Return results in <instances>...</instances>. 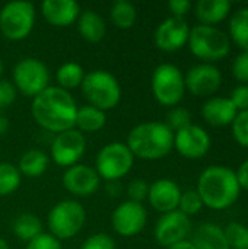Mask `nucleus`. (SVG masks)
I'll return each instance as SVG.
<instances>
[{"label":"nucleus","instance_id":"f257e3e1","mask_svg":"<svg viewBox=\"0 0 248 249\" xmlns=\"http://www.w3.org/2000/svg\"><path fill=\"white\" fill-rule=\"evenodd\" d=\"M76 104L72 95L58 88L48 86L34 98L32 115L35 121L54 133L72 130L76 121Z\"/></svg>","mask_w":248,"mask_h":249},{"label":"nucleus","instance_id":"f03ea898","mask_svg":"<svg viewBox=\"0 0 248 249\" xmlns=\"http://www.w3.org/2000/svg\"><path fill=\"white\" fill-rule=\"evenodd\" d=\"M240 184L232 169L227 166L206 168L197 185V193L203 204L221 210L235 203L240 194Z\"/></svg>","mask_w":248,"mask_h":249},{"label":"nucleus","instance_id":"7ed1b4c3","mask_svg":"<svg viewBox=\"0 0 248 249\" xmlns=\"http://www.w3.org/2000/svg\"><path fill=\"white\" fill-rule=\"evenodd\" d=\"M174 146V133L164 123H143L136 125L129 137L130 152L143 159H159L171 152Z\"/></svg>","mask_w":248,"mask_h":249},{"label":"nucleus","instance_id":"20e7f679","mask_svg":"<svg viewBox=\"0 0 248 249\" xmlns=\"http://www.w3.org/2000/svg\"><path fill=\"white\" fill-rule=\"evenodd\" d=\"M82 92L92 107L101 111L114 108L121 96L117 79L104 70L88 73L82 80Z\"/></svg>","mask_w":248,"mask_h":249},{"label":"nucleus","instance_id":"39448f33","mask_svg":"<svg viewBox=\"0 0 248 249\" xmlns=\"http://www.w3.org/2000/svg\"><path fill=\"white\" fill-rule=\"evenodd\" d=\"M190 50L202 60H221L229 53L228 35L212 25H197L189 35Z\"/></svg>","mask_w":248,"mask_h":249},{"label":"nucleus","instance_id":"423d86ee","mask_svg":"<svg viewBox=\"0 0 248 249\" xmlns=\"http://www.w3.org/2000/svg\"><path fill=\"white\" fill-rule=\"evenodd\" d=\"M34 4L25 0L10 1L0 12V29L6 38L13 41H19L28 36L34 26Z\"/></svg>","mask_w":248,"mask_h":249},{"label":"nucleus","instance_id":"0eeeda50","mask_svg":"<svg viewBox=\"0 0 248 249\" xmlns=\"http://www.w3.org/2000/svg\"><path fill=\"white\" fill-rule=\"evenodd\" d=\"M85 210L76 201H61L48 214V228L54 238L69 239L80 232L85 223Z\"/></svg>","mask_w":248,"mask_h":249},{"label":"nucleus","instance_id":"6e6552de","mask_svg":"<svg viewBox=\"0 0 248 249\" xmlns=\"http://www.w3.org/2000/svg\"><path fill=\"white\" fill-rule=\"evenodd\" d=\"M186 83L180 69L174 64H161L152 76V90L155 98L164 105H175L184 95Z\"/></svg>","mask_w":248,"mask_h":249},{"label":"nucleus","instance_id":"1a4fd4ad","mask_svg":"<svg viewBox=\"0 0 248 249\" xmlns=\"http://www.w3.org/2000/svg\"><path fill=\"white\" fill-rule=\"evenodd\" d=\"M133 153L123 143H111L101 149L96 158V174L107 181H115L132 169Z\"/></svg>","mask_w":248,"mask_h":249},{"label":"nucleus","instance_id":"9d476101","mask_svg":"<svg viewBox=\"0 0 248 249\" xmlns=\"http://www.w3.org/2000/svg\"><path fill=\"white\" fill-rule=\"evenodd\" d=\"M13 80L23 95L35 98L48 88L50 73L44 63L35 58H25L16 64L13 70Z\"/></svg>","mask_w":248,"mask_h":249},{"label":"nucleus","instance_id":"9b49d317","mask_svg":"<svg viewBox=\"0 0 248 249\" xmlns=\"http://www.w3.org/2000/svg\"><path fill=\"white\" fill-rule=\"evenodd\" d=\"M86 142L80 131L67 130L58 133L51 144V156L60 166H73L85 153Z\"/></svg>","mask_w":248,"mask_h":249},{"label":"nucleus","instance_id":"f8f14e48","mask_svg":"<svg viewBox=\"0 0 248 249\" xmlns=\"http://www.w3.org/2000/svg\"><path fill=\"white\" fill-rule=\"evenodd\" d=\"M191 223L187 214L183 212H170L165 213L155 226V238L164 247H172L178 242H183L190 233Z\"/></svg>","mask_w":248,"mask_h":249},{"label":"nucleus","instance_id":"ddd939ff","mask_svg":"<svg viewBox=\"0 0 248 249\" xmlns=\"http://www.w3.org/2000/svg\"><path fill=\"white\" fill-rule=\"evenodd\" d=\"M146 225V210L142 204L126 201L113 213L114 231L121 236H134Z\"/></svg>","mask_w":248,"mask_h":249},{"label":"nucleus","instance_id":"4468645a","mask_svg":"<svg viewBox=\"0 0 248 249\" xmlns=\"http://www.w3.org/2000/svg\"><path fill=\"white\" fill-rule=\"evenodd\" d=\"M174 144L183 156L196 159L208 153L210 147V137L200 125L190 124L177 131L174 136Z\"/></svg>","mask_w":248,"mask_h":249},{"label":"nucleus","instance_id":"2eb2a0df","mask_svg":"<svg viewBox=\"0 0 248 249\" xmlns=\"http://www.w3.org/2000/svg\"><path fill=\"white\" fill-rule=\"evenodd\" d=\"M222 74L212 64H197L193 66L184 79L186 86L191 93L197 96H206L216 92L221 86Z\"/></svg>","mask_w":248,"mask_h":249},{"label":"nucleus","instance_id":"dca6fc26","mask_svg":"<svg viewBox=\"0 0 248 249\" xmlns=\"http://www.w3.org/2000/svg\"><path fill=\"white\" fill-rule=\"evenodd\" d=\"M190 29L183 18L172 16L165 19L155 32V42L164 51H175L189 41Z\"/></svg>","mask_w":248,"mask_h":249},{"label":"nucleus","instance_id":"f3484780","mask_svg":"<svg viewBox=\"0 0 248 249\" xmlns=\"http://www.w3.org/2000/svg\"><path fill=\"white\" fill-rule=\"evenodd\" d=\"M63 184L67 191L75 196H89L99 185V175L95 169L86 165H73L63 177Z\"/></svg>","mask_w":248,"mask_h":249},{"label":"nucleus","instance_id":"a211bd4d","mask_svg":"<svg viewBox=\"0 0 248 249\" xmlns=\"http://www.w3.org/2000/svg\"><path fill=\"white\" fill-rule=\"evenodd\" d=\"M148 198L153 209L162 213L174 212L178 207L181 191L178 185L171 179H159L149 185Z\"/></svg>","mask_w":248,"mask_h":249},{"label":"nucleus","instance_id":"6ab92c4d","mask_svg":"<svg viewBox=\"0 0 248 249\" xmlns=\"http://www.w3.org/2000/svg\"><path fill=\"white\" fill-rule=\"evenodd\" d=\"M41 9L44 18L56 26H67L79 15V4L75 0H45Z\"/></svg>","mask_w":248,"mask_h":249},{"label":"nucleus","instance_id":"aec40b11","mask_svg":"<svg viewBox=\"0 0 248 249\" xmlns=\"http://www.w3.org/2000/svg\"><path fill=\"white\" fill-rule=\"evenodd\" d=\"M238 109L231 102L229 98H210L205 102L202 108L203 118L212 125H227L232 123L237 117Z\"/></svg>","mask_w":248,"mask_h":249},{"label":"nucleus","instance_id":"412c9836","mask_svg":"<svg viewBox=\"0 0 248 249\" xmlns=\"http://www.w3.org/2000/svg\"><path fill=\"white\" fill-rule=\"evenodd\" d=\"M191 244L196 249H231L224 229L213 223L200 225L194 232Z\"/></svg>","mask_w":248,"mask_h":249},{"label":"nucleus","instance_id":"4be33fe9","mask_svg":"<svg viewBox=\"0 0 248 249\" xmlns=\"http://www.w3.org/2000/svg\"><path fill=\"white\" fill-rule=\"evenodd\" d=\"M231 9V1L228 0H200L196 4V15L205 23H215L222 20Z\"/></svg>","mask_w":248,"mask_h":249},{"label":"nucleus","instance_id":"5701e85b","mask_svg":"<svg viewBox=\"0 0 248 249\" xmlns=\"http://www.w3.org/2000/svg\"><path fill=\"white\" fill-rule=\"evenodd\" d=\"M77 26L80 35L91 42H98L105 35V22L94 10H85L79 18Z\"/></svg>","mask_w":248,"mask_h":249},{"label":"nucleus","instance_id":"b1692460","mask_svg":"<svg viewBox=\"0 0 248 249\" xmlns=\"http://www.w3.org/2000/svg\"><path fill=\"white\" fill-rule=\"evenodd\" d=\"M48 168V156L38 149H31L22 155L19 160V169L23 175L29 178L39 177Z\"/></svg>","mask_w":248,"mask_h":249},{"label":"nucleus","instance_id":"393cba45","mask_svg":"<svg viewBox=\"0 0 248 249\" xmlns=\"http://www.w3.org/2000/svg\"><path fill=\"white\" fill-rule=\"evenodd\" d=\"M13 233L22 241H32L41 235L42 225L39 219L34 214H20L12 223Z\"/></svg>","mask_w":248,"mask_h":249},{"label":"nucleus","instance_id":"a878e982","mask_svg":"<svg viewBox=\"0 0 248 249\" xmlns=\"http://www.w3.org/2000/svg\"><path fill=\"white\" fill-rule=\"evenodd\" d=\"M105 121H107V117L104 111L91 105V107H83L77 109L75 125H77L83 131H98L104 127Z\"/></svg>","mask_w":248,"mask_h":249},{"label":"nucleus","instance_id":"bb28decb","mask_svg":"<svg viewBox=\"0 0 248 249\" xmlns=\"http://www.w3.org/2000/svg\"><path fill=\"white\" fill-rule=\"evenodd\" d=\"M229 32L234 41L248 51V7H241L232 13L229 20Z\"/></svg>","mask_w":248,"mask_h":249},{"label":"nucleus","instance_id":"cd10ccee","mask_svg":"<svg viewBox=\"0 0 248 249\" xmlns=\"http://www.w3.org/2000/svg\"><path fill=\"white\" fill-rule=\"evenodd\" d=\"M56 77L61 89L66 90V89H72V88L82 85L85 74H83V69L77 63H66L57 70Z\"/></svg>","mask_w":248,"mask_h":249},{"label":"nucleus","instance_id":"c85d7f7f","mask_svg":"<svg viewBox=\"0 0 248 249\" xmlns=\"http://www.w3.org/2000/svg\"><path fill=\"white\" fill-rule=\"evenodd\" d=\"M111 19L118 28H130L136 19V9L132 3L118 0L111 9Z\"/></svg>","mask_w":248,"mask_h":249},{"label":"nucleus","instance_id":"c756f323","mask_svg":"<svg viewBox=\"0 0 248 249\" xmlns=\"http://www.w3.org/2000/svg\"><path fill=\"white\" fill-rule=\"evenodd\" d=\"M20 184V174L18 168L7 162L0 163V196L13 193Z\"/></svg>","mask_w":248,"mask_h":249},{"label":"nucleus","instance_id":"7c9ffc66","mask_svg":"<svg viewBox=\"0 0 248 249\" xmlns=\"http://www.w3.org/2000/svg\"><path fill=\"white\" fill-rule=\"evenodd\" d=\"M225 236L229 244V248L232 249H248V228L238 223L232 222L225 229Z\"/></svg>","mask_w":248,"mask_h":249},{"label":"nucleus","instance_id":"2f4dec72","mask_svg":"<svg viewBox=\"0 0 248 249\" xmlns=\"http://www.w3.org/2000/svg\"><path fill=\"white\" fill-rule=\"evenodd\" d=\"M178 206L181 209L180 212L189 216V214H196L203 207V201L197 191H186L184 194H181Z\"/></svg>","mask_w":248,"mask_h":249},{"label":"nucleus","instance_id":"473e14b6","mask_svg":"<svg viewBox=\"0 0 248 249\" xmlns=\"http://www.w3.org/2000/svg\"><path fill=\"white\" fill-rule=\"evenodd\" d=\"M191 124V114L186 108H174L171 112H168L167 117V125L171 130H181Z\"/></svg>","mask_w":248,"mask_h":249},{"label":"nucleus","instance_id":"72a5a7b5","mask_svg":"<svg viewBox=\"0 0 248 249\" xmlns=\"http://www.w3.org/2000/svg\"><path fill=\"white\" fill-rule=\"evenodd\" d=\"M232 131L237 142L248 147V109L237 114L235 120L232 121Z\"/></svg>","mask_w":248,"mask_h":249},{"label":"nucleus","instance_id":"f704fd0d","mask_svg":"<svg viewBox=\"0 0 248 249\" xmlns=\"http://www.w3.org/2000/svg\"><path fill=\"white\" fill-rule=\"evenodd\" d=\"M148 193H149V185L142 179H134L133 182L129 184L127 194L130 197V201H133V203L140 204L148 197Z\"/></svg>","mask_w":248,"mask_h":249},{"label":"nucleus","instance_id":"c9c22d12","mask_svg":"<svg viewBox=\"0 0 248 249\" xmlns=\"http://www.w3.org/2000/svg\"><path fill=\"white\" fill-rule=\"evenodd\" d=\"M82 249H115V244L108 235L98 233L88 238L86 242L82 245Z\"/></svg>","mask_w":248,"mask_h":249},{"label":"nucleus","instance_id":"e433bc0d","mask_svg":"<svg viewBox=\"0 0 248 249\" xmlns=\"http://www.w3.org/2000/svg\"><path fill=\"white\" fill-rule=\"evenodd\" d=\"M232 73L238 80L248 82V51H244L235 57L232 64Z\"/></svg>","mask_w":248,"mask_h":249},{"label":"nucleus","instance_id":"4c0bfd02","mask_svg":"<svg viewBox=\"0 0 248 249\" xmlns=\"http://www.w3.org/2000/svg\"><path fill=\"white\" fill-rule=\"evenodd\" d=\"M26 249H61V247L54 236L41 233L39 236H37L28 244Z\"/></svg>","mask_w":248,"mask_h":249},{"label":"nucleus","instance_id":"58836bf2","mask_svg":"<svg viewBox=\"0 0 248 249\" xmlns=\"http://www.w3.org/2000/svg\"><path fill=\"white\" fill-rule=\"evenodd\" d=\"M231 102L235 105L237 109L246 111L248 109V85L237 86L231 93Z\"/></svg>","mask_w":248,"mask_h":249},{"label":"nucleus","instance_id":"ea45409f","mask_svg":"<svg viewBox=\"0 0 248 249\" xmlns=\"http://www.w3.org/2000/svg\"><path fill=\"white\" fill-rule=\"evenodd\" d=\"M16 98L15 86L7 80H0V108L9 107Z\"/></svg>","mask_w":248,"mask_h":249},{"label":"nucleus","instance_id":"a19ab883","mask_svg":"<svg viewBox=\"0 0 248 249\" xmlns=\"http://www.w3.org/2000/svg\"><path fill=\"white\" fill-rule=\"evenodd\" d=\"M168 6H170V9L174 12L175 16L181 18V16L191 7V3H190L189 0H171V1L168 3Z\"/></svg>","mask_w":248,"mask_h":249},{"label":"nucleus","instance_id":"79ce46f5","mask_svg":"<svg viewBox=\"0 0 248 249\" xmlns=\"http://www.w3.org/2000/svg\"><path fill=\"white\" fill-rule=\"evenodd\" d=\"M240 188H244L248 191V159L246 162L241 163V166L238 168V171L235 172Z\"/></svg>","mask_w":248,"mask_h":249},{"label":"nucleus","instance_id":"37998d69","mask_svg":"<svg viewBox=\"0 0 248 249\" xmlns=\"http://www.w3.org/2000/svg\"><path fill=\"white\" fill-rule=\"evenodd\" d=\"M168 249H196L194 245L191 242H187V241H183V242H178L172 247H170Z\"/></svg>","mask_w":248,"mask_h":249},{"label":"nucleus","instance_id":"c03bdc74","mask_svg":"<svg viewBox=\"0 0 248 249\" xmlns=\"http://www.w3.org/2000/svg\"><path fill=\"white\" fill-rule=\"evenodd\" d=\"M7 128H9V121H7V118L3 117V115H0V134H4V133L7 131Z\"/></svg>","mask_w":248,"mask_h":249},{"label":"nucleus","instance_id":"a18cd8bd","mask_svg":"<svg viewBox=\"0 0 248 249\" xmlns=\"http://www.w3.org/2000/svg\"><path fill=\"white\" fill-rule=\"evenodd\" d=\"M0 249H9L7 244H6V241H3L1 238H0Z\"/></svg>","mask_w":248,"mask_h":249},{"label":"nucleus","instance_id":"49530a36","mask_svg":"<svg viewBox=\"0 0 248 249\" xmlns=\"http://www.w3.org/2000/svg\"><path fill=\"white\" fill-rule=\"evenodd\" d=\"M1 67H3V66H1V60H0V77H1Z\"/></svg>","mask_w":248,"mask_h":249}]
</instances>
